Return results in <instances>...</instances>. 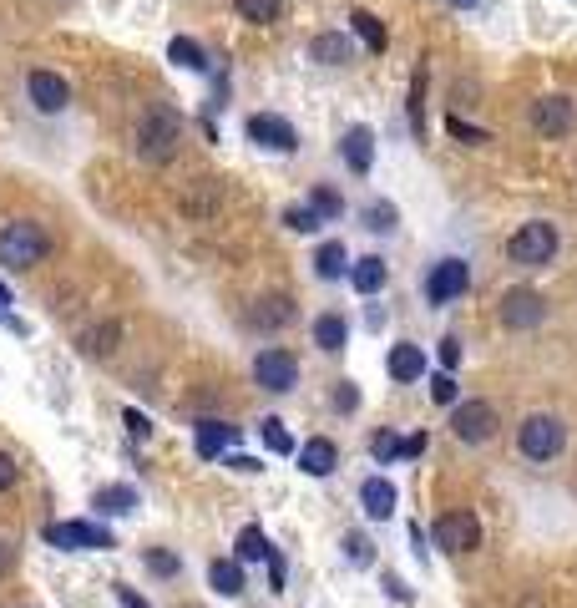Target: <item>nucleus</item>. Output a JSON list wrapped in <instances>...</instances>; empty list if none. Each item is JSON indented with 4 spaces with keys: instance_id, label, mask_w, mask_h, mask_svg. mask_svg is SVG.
Segmentation results:
<instances>
[{
    "instance_id": "nucleus-5",
    "label": "nucleus",
    "mask_w": 577,
    "mask_h": 608,
    "mask_svg": "<svg viewBox=\"0 0 577 608\" xmlns=\"http://www.w3.org/2000/svg\"><path fill=\"white\" fill-rule=\"evenodd\" d=\"M41 538H46L51 548H66V553H112V548H117V538H112L107 527L81 522V517H71V522H51Z\"/></svg>"
},
{
    "instance_id": "nucleus-31",
    "label": "nucleus",
    "mask_w": 577,
    "mask_h": 608,
    "mask_svg": "<svg viewBox=\"0 0 577 608\" xmlns=\"http://www.w3.org/2000/svg\"><path fill=\"white\" fill-rule=\"evenodd\" d=\"M238 16L249 21V26H274L284 16V0H233Z\"/></svg>"
},
{
    "instance_id": "nucleus-18",
    "label": "nucleus",
    "mask_w": 577,
    "mask_h": 608,
    "mask_svg": "<svg viewBox=\"0 0 577 608\" xmlns=\"http://www.w3.org/2000/svg\"><path fill=\"white\" fill-rule=\"evenodd\" d=\"M289 320H294V299L289 294H264V299H254V310H249L254 330H284Z\"/></svg>"
},
{
    "instance_id": "nucleus-46",
    "label": "nucleus",
    "mask_w": 577,
    "mask_h": 608,
    "mask_svg": "<svg viewBox=\"0 0 577 608\" xmlns=\"http://www.w3.org/2000/svg\"><path fill=\"white\" fill-rule=\"evenodd\" d=\"M264 563H269V588L279 593V588H284V558H279V553L269 548V558H264Z\"/></svg>"
},
{
    "instance_id": "nucleus-14",
    "label": "nucleus",
    "mask_w": 577,
    "mask_h": 608,
    "mask_svg": "<svg viewBox=\"0 0 577 608\" xmlns=\"http://www.w3.org/2000/svg\"><path fill=\"white\" fill-rule=\"evenodd\" d=\"M294 456H299V472L304 477H335V467H340V446L329 441V436H309Z\"/></svg>"
},
{
    "instance_id": "nucleus-28",
    "label": "nucleus",
    "mask_w": 577,
    "mask_h": 608,
    "mask_svg": "<svg viewBox=\"0 0 577 608\" xmlns=\"http://www.w3.org/2000/svg\"><path fill=\"white\" fill-rule=\"evenodd\" d=\"M117 345H122V325L117 320H107V325H97V330H87L81 335V355H117Z\"/></svg>"
},
{
    "instance_id": "nucleus-21",
    "label": "nucleus",
    "mask_w": 577,
    "mask_h": 608,
    "mask_svg": "<svg viewBox=\"0 0 577 608\" xmlns=\"http://www.w3.org/2000/svg\"><path fill=\"white\" fill-rule=\"evenodd\" d=\"M385 279H390V264H385L380 254H360V259L350 264V284H355V294H380Z\"/></svg>"
},
{
    "instance_id": "nucleus-22",
    "label": "nucleus",
    "mask_w": 577,
    "mask_h": 608,
    "mask_svg": "<svg viewBox=\"0 0 577 608\" xmlns=\"http://www.w3.org/2000/svg\"><path fill=\"white\" fill-rule=\"evenodd\" d=\"M233 441H238V426H228V421H198V456H203V462L228 456Z\"/></svg>"
},
{
    "instance_id": "nucleus-39",
    "label": "nucleus",
    "mask_w": 577,
    "mask_h": 608,
    "mask_svg": "<svg viewBox=\"0 0 577 608\" xmlns=\"http://www.w3.org/2000/svg\"><path fill=\"white\" fill-rule=\"evenodd\" d=\"M335 411L340 416L360 411V386H355V380H335Z\"/></svg>"
},
{
    "instance_id": "nucleus-2",
    "label": "nucleus",
    "mask_w": 577,
    "mask_h": 608,
    "mask_svg": "<svg viewBox=\"0 0 577 608\" xmlns=\"http://www.w3.org/2000/svg\"><path fill=\"white\" fill-rule=\"evenodd\" d=\"M46 254H51V234L36 218H11L6 228H0V264H6L11 274H26V269L46 264Z\"/></svg>"
},
{
    "instance_id": "nucleus-42",
    "label": "nucleus",
    "mask_w": 577,
    "mask_h": 608,
    "mask_svg": "<svg viewBox=\"0 0 577 608\" xmlns=\"http://www.w3.org/2000/svg\"><path fill=\"white\" fill-rule=\"evenodd\" d=\"M21 482V467H16V456H6V451H0V492H11Z\"/></svg>"
},
{
    "instance_id": "nucleus-12",
    "label": "nucleus",
    "mask_w": 577,
    "mask_h": 608,
    "mask_svg": "<svg viewBox=\"0 0 577 608\" xmlns=\"http://www.w3.org/2000/svg\"><path fill=\"white\" fill-rule=\"evenodd\" d=\"M547 320V299L537 289H507L502 294V325L507 330H537Z\"/></svg>"
},
{
    "instance_id": "nucleus-4",
    "label": "nucleus",
    "mask_w": 577,
    "mask_h": 608,
    "mask_svg": "<svg viewBox=\"0 0 577 608\" xmlns=\"http://www.w3.org/2000/svg\"><path fill=\"white\" fill-rule=\"evenodd\" d=\"M517 446H522L527 462H552V456H562V446H567V426H562V416H552V411H532V416H522V426H517Z\"/></svg>"
},
{
    "instance_id": "nucleus-47",
    "label": "nucleus",
    "mask_w": 577,
    "mask_h": 608,
    "mask_svg": "<svg viewBox=\"0 0 577 608\" xmlns=\"http://www.w3.org/2000/svg\"><path fill=\"white\" fill-rule=\"evenodd\" d=\"M16 543H6V538H0V578H6V573H16Z\"/></svg>"
},
{
    "instance_id": "nucleus-10",
    "label": "nucleus",
    "mask_w": 577,
    "mask_h": 608,
    "mask_svg": "<svg viewBox=\"0 0 577 608\" xmlns=\"http://www.w3.org/2000/svg\"><path fill=\"white\" fill-rule=\"evenodd\" d=\"M471 289V264L466 259H436L426 274V304H451Z\"/></svg>"
},
{
    "instance_id": "nucleus-35",
    "label": "nucleus",
    "mask_w": 577,
    "mask_h": 608,
    "mask_svg": "<svg viewBox=\"0 0 577 608\" xmlns=\"http://www.w3.org/2000/svg\"><path fill=\"white\" fill-rule=\"evenodd\" d=\"M370 456H375L380 467H395L400 456H405V441H400L395 431H375V436H370Z\"/></svg>"
},
{
    "instance_id": "nucleus-16",
    "label": "nucleus",
    "mask_w": 577,
    "mask_h": 608,
    "mask_svg": "<svg viewBox=\"0 0 577 608\" xmlns=\"http://www.w3.org/2000/svg\"><path fill=\"white\" fill-rule=\"evenodd\" d=\"M340 158H345V168H350V173H360V178L375 168V132H370L365 122H355V127L345 132V142H340Z\"/></svg>"
},
{
    "instance_id": "nucleus-26",
    "label": "nucleus",
    "mask_w": 577,
    "mask_h": 608,
    "mask_svg": "<svg viewBox=\"0 0 577 608\" xmlns=\"http://www.w3.org/2000/svg\"><path fill=\"white\" fill-rule=\"evenodd\" d=\"M168 61H173L178 71H198V76L208 71V51H203L193 36H173V41H168Z\"/></svg>"
},
{
    "instance_id": "nucleus-49",
    "label": "nucleus",
    "mask_w": 577,
    "mask_h": 608,
    "mask_svg": "<svg viewBox=\"0 0 577 608\" xmlns=\"http://www.w3.org/2000/svg\"><path fill=\"white\" fill-rule=\"evenodd\" d=\"M385 593H390L395 603H410V588H405L400 578H385Z\"/></svg>"
},
{
    "instance_id": "nucleus-19",
    "label": "nucleus",
    "mask_w": 577,
    "mask_h": 608,
    "mask_svg": "<svg viewBox=\"0 0 577 608\" xmlns=\"http://www.w3.org/2000/svg\"><path fill=\"white\" fill-rule=\"evenodd\" d=\"M208 588H213L218 598H243V593H249L243 563H238V558H213V563H208Z\"/></svg>"
},
{
    "instance_id": "nucleus-27",
    "label": "nucleus",
    "mask_w": 577,
    "mask_h": 608,
    "mask_svg": "<svg viewBox=\"0 0 577 608\" xmlns=\"http://www.w3.org/2000/svg\"><path fill=\"white\" fill-rule=\"evenodd\" d=\"M350 31H355V36L365 41V51H375V56L390 46V36H385V26H380L375 11H350Z\"/></svg>"
},
{
    "instance_id": "nucleus-41",
    "label": "nucleus",
    "mask_w": 577,
    "mask_h": 608,
    "mask_svg": "<svg viewBox=\"0 0 577 608\" xmlns=\"http://www.w3.org/2000/svg\"><path fill=\"white\" fill-rule=\"evenodd\" d=\"M446 132H451V137H461V142H471V147H476V142H491V132H481V127H466L461 117H446Z\"/></svg>"
},
{
    "instance_id": "nucleus-13",
    "label": "nucleus",
    "mask_w": 577,
    "mask_h": 608,
    "mask_svg": "<svg viewBox=\"0 0 577 608\" xmlns=\"http://www.w3.org/2000/svg\"><path fill=\"white\" fill-rule=\"evenodd\" d=\"M527 117H532V132H537V137H552V142L567 137V132L577 127V112H572L567 97H537Z\"/></svg>"
},
{
    "instance_id": "nucleus-36",
    "label": "nucleus",
    "mask_w": 577,
    "mask_h": 608,
    "mask_svg": "<svg viewBox=\"0 0 577 608\" xmlns=\"http://www.w3.org/2000/svg\"><path fill=\"white\" fill-rule=\"evenodd\" d=\"M142 563H147V573H157V578H178V573H183V558L168 553V548H147Z\"/></svg>"
},
{
    "instance_id": "nucleus-51",
    "label": "nucleus",
    "mask_w": 577,
    "mask_h": 608,
    "mask_svg": "<svg viewBox=\"0 0 577 608\" xmlns=\"http://www.w3.org/2000/svg\"><path fill=\"white\" fill-rule=\"evenodd\" d=\"M6 304H11V294H6V284H0V310H6Z\"/></svg>"
},
{
    "instance_id": "nucleus-17",
    "label": "nucleus",
    "mask_w": 577,
    "mask_h": 608,
    "mask_svg": "<svg viewBox=\"0 0 577 608\" xmlns=\"http://www.w3.org/2000/svg\"><path fill=\"white\" fill-rule=\"evenodd\" d=\"M395 502H400V492H395V482H390V477H365V482H360V507H365V517L390 522Z\"/></svg>"
},
{
    "instance_id": "nucleus-6",
    "label": "nucleus",
    "mask_w": 577,
    "mask_h": 608,
    "mask_svg": "<svg viewBox=\"0 0 577 608\" xmlns=\"http://www.w3.org/2000/svg\"><path fill=\"white\" fill-rule=\"evenodd\" d=\"M254 386L269 391V396H289L299 386V360L284 350V345H264L254 355Z\"/></svg>"
},
{
    "instance_id": "nucleus-25",
    "label": "nucleus",
    "mask_w": 577,
    "mask_h": 608,
    "mask_svg": "<svg viewBox=\"0 0 577 608\" xmlns=\"http://www.w3.org/2000/svg\"><path fill=\"white\" fill-rule=\"evenodd\" d=\"M97 512H102V517H132V512H137V487H127V482L102 487V492H97Z\"/></svg>"
},
{
    "instance_id": "nucleus-50",
    "label": "nucleus",
    "mask_w": 577,
    "mask_h": 608,
    "mask_svg": "<svg viewBox=\"0 0 577 608\" xmlns=\"http://www.w3.org/2000/svg\"><path fill=\"white\" fill-rule=\"evenodd\" d=\"M446 6H451V11H476L481 0H446Z\"/></svg>"
},
{
    "instance_id": "nucleus-23",
    "label": "nucleus",
    "mask_w": 577,
    "mask_h": 608,
    "mask_svg": "<svg viewBox=\"0 0 577 608\" xmlns=\"http://www.w3.org/2000/svg\"><path fill=\"white\" fill-rule=\"evenodd\" d=\"M314 345H319L324 355H340V350L350 345V320L335 315V310L319 315V320H314Z\"/></svg>"
},
{
    "instance_id": "nucleus-38",
    "label": "nucleus",
    "mask_w": 577,
    "mask_h": 608,
    "mask_svg": "<svg viewBox=\"0 0 577 608\" xmlns=\"http://www.w3.org/2000/svg\"><path fill=\"white\" fill-rule=\"evenodd\" d=\"M340 548H345V558H350L355 568H370V563H375V543L365 538V532H345Z\"/></svg>"
},
{
    "instance_id": "nucleus-1",
    "label": "nucleus",
    "mask_w": 577,
    "mask_h": 608,
    "mask_svg": "<svg viewBox=\"0 0 577 608\" xmlns=\"http://www.w3.org/2000/svg\"><path fill=\"white\" fill-rule=\"evenodd\" d=\"M178 142H183V112L168 102H147V112L137 117V158L162 168L178 158Z\"/></svg>"
},
{
    "instance_id": "nucleus-29",
    "label": "nucleus",
    "mask_w": 577,
    "mask_h": 608,
    "mask_svg": "<svg viewBox=\"0 0 577 608\" xmlns=\"http://www.w3.org/2000/svg\"><path fill=\"white\" fill-rule=\"evenodd\" d=\"M365 228L370 234H395V223H400V208L390 203V198H375V203H365Z\"/></svg>"
},
{
    "instance_id": "nucleus-44",
    "label": "nucleus",
    "mask_w": 577,
    "mask_h": 608,
    "mask_svg": "<svg viewBox=\"0 0 577 608\" xmlns=\"http://www.w3.org/2000/svg\"><path fill=\"white\" fill-rule=\"evenodd\" d=\"M122 421H127V431H132V436H137V441H142V436H147V431H152V421H147V416H142V411H137V406H127V411H122Z\"/></svg>"
},
{
    "instance_id": "nucleus-37",
    "label": "nucleus",
    "mask_w": 577,
    "mask_h": 608,
    "mask_svg": "<svg viewBox=\"0 0 577 608\" xmlns=\"http://www.w3.org/2000/svg\"><path fill=\"white\" fill-rule=\"evenodd\" d=\"M284 228L289 234H314V228H324V218L309 203H299V208H284Z\"/></svg>"
},
{
    "instance_id": "nucleus-15",
    "label": "nucleus",
    "mask_w": 577,
    "mask_h": 608,
    "mask_svg": "<svg viewBox=\"0 0 577 608\" xmlns=\"http://www.w3.org/2000/svg\"><path fill=\"white\" fill-rule=\"evenodd\" d=\"M385 370H390V380H395V386H410V380H421V375L431 370V360H426V350H421V345L400 340V345H390Z\"/></svg>"
},
{
    "instance_id": "nucleus-43",
    "label": "nucleus",
    "mask_w": 577,
    "mask_h": 608,
    "mask_svg": "<svg viewBox=\"0 0 577 608\" xmlns=\"http://www.w3.org/2000/svg\"><path fill=\"white\" fill-rule=\"evenodd\" d=\"M436 355H441V365H446V370H456V365H461V340H456V335H446V340L436 345Z\"/></svg>"
},
{
    "instance_id": "nucleus-3",
    "label": "nucleus",
    "mask_w": 577,
    "mask_h": 608,
    "mask_svg": "<svg viewBox=\"0 0 577 608\" xmlns=\"http://www.w3.org/2000/svg\"><path fill=\"white\" fill-rule=\"evenodd\" d=\"M557 249H562V234H557V223H547V218L522 223L517 234L507 239V259L522 264V269H542V264H552Z\"/></svg>"
},
{
    "instance_id": "nucleus-48",
    "label": "nucleus",
    "mask_w": 577,
    "mask_h": 608,
    "mask_svg": "<svg viewBox=\"0 0 577 608\" xmlns=\"http://www.w3.org/2000/svg\"><path fill=\"white\" fill-rule=\"evenodd\" d=\"M228 467H233V472H243V477H254V472H259L254 456H228Z\"/></svg>"
},
{
    "instance_id": "nucleus-45",
    "label": "nucleus",
    "mask_w": 577,
    "mask_h": 608,
    "mask_svg": "<svg viewBox=\"0 0 577 608\" xmlns=\"http://www.w3.org/2000/svg\"><path fill=\"white\" fill-rule=\"evenodd\" d=\"M112 593H117V603H122V608H152V603H147V598H142L137 588H127V583H117Z\"/></svg>"
},
{
    "instance_id": "nucleus-40",
    "label": "nucleus",
    "mask_w": 577,
    "mask_h": 608,
    "mask_svg": "<svg viewBox=\"0 0 577 608\" xmlns=\"http://www.w3.org/2000/svg\"><path fill=\"white\" fill-rule=\"evenodd\" d=\"M431 401H441V406H456V375H451V370L431 375Z\"/></svg>"
},
{
    "instance_id": "nucleus-33",
    "label": "nucleus",
    "mask_w": 577,
    "mask_h": 608,
    "mask_svg": "<svg viewBox=\"0 0 577 608\" xmlns=\"http://www.w3.org/2000/svg\"><path fill=\"white\" fill-rule=\"evenodd\" d=\"M309 208L324 218V223H335V218H345V198L335 193V188H329V183H314L309 188Z\"/></svg>"
},
{
    "instance_id": "nucleus-8",
    "label": "nucleus",
    "mask_w": 577,
    "mask_h": 608,
    "mask_svg": "<svg viewBox=\"0 0 577 608\" xmlns=\"http://www.w3.org/2000/svg\"><path fill=\"white\" fill-rule=\"evenodd\" d=\"M497 426H502V416H497V406H491V401H456V411H451V431L466 446L491 441V436H497Z\"/></svg>"
},
{
    "instance_id": "nucleus-9",
    "label": "nucleus",
    "mask_w": 577,
    "mask_h": 608,
    "mask_svg": "<svg viewBox=\"0 0 577 608\" xmlns=\"http://www.w3.org/2000/svg\"><path fill=\"white\" fill-rule=\"evenodd\" d=\"M243 132H249V142H254V147H264V152H284V158L299 147L294 122H289V117H279V112H254L249 122H243Z\"/></svg>"
},
{
    "instance_id": "nucleus-32",
    "label": "nucleus",
    "mask_w": 577,
    "mask_h": 608,
    "mask_svg": "<svg viewBox=\"0 0 577 608\" xmlns=\"http://www.w3.org/2000/svg\"><path fill=\"white\" fill-rule=\"evenodd\" d=\"M269 548H274V543L264 538L259 527H243L238 543H233V558H238V563H259V558H269Z\"/></svg>"
},
{
    "instance_id": "nucleus-11",
    "label": "nucleus",
    "mask_w": 577,
    "mask_h": 608,
    "mask_svg": "<svg viewBox=\"0 0 577 608\" xmlns=\"http://www.w3.org/2000/svg\"><path fill=\"white\" fill-rule=\"evenodd\" d=\"M26 97H31V107H36L41 117H56V112H66V107H71V87H66V76H61V71H46V66H36V71L26 76Z\"/></svg>"
},
{
    "instance_id": "nucleus-34",
    "label": "nucleus",
    "mask_w": 577,
    "mask_h": 608,
    "mask_svg": "<svg viewBox=\"0 0 577 608\" xmlns=\"http://www.w3.org/2000/svg\"><path fill=\"white\" fill-rule=\"evenodd\" d=\"M410 132L426 137V66H416V82H410Z\"/></svg>"
},
{
    "instance_id": "nucleus-24",
    "label": "nucleus",
    "mask_w": 577,
    "mask_h": 608,
    "mask_svg": "<svg viewBox=\"0 0 577 608\" xmlns=\"http://www.w3.org/2000/svg\"><path fill=\"white\" fill-rule=\"evenodd\" d=\"M350 264H355V259H350V249H345V244H335V239L314 249V274H319V279H345V274H350Z\"/></svg>"
},
{
    "instance_id": "nucleus-30",
    "label": "nucleus",
    "mask_w": 577,
    "mask_h": 608,
    "mask_svg": "<svg viewBox=\"0 0 577 608\" xmlns=\"http://www.w3.org/2000/svg\"><path fill=\"white\" fill-rule=\"evenodd\" d=\"M259 441H264L274 456H294V451H299L294 436H289V426H284L279 416H264V421H259Z\"/></svg>"
},
{
    "instance_id": "nucleus-20",
    "label": "nucleus",
    "mask_w": 577,
    "mask_h": 608,
    "mask_svg": "<svg viewBox=\"0 0 577 608\" xmlns=\"http://www.w3.org/2000/svg\"><path fill=\"white\" fill-rule=\"evenodd\" d=\"M350 56H355V46H350L345 31H319V36H309V61H319V66H345Z\"/></svg>"
},
{
    "instance_id": "nucleus-7",
    "label": "nucleus",
    "mask_w": 577,
    "mask_h": 608,
    "mask_svg": "<svg viewBox=\"0 0 577 608\" xmlns=\"http://www.w3.org/2000/svg\"><path fill=\"white\" fill-rule=\"evenodd\" d=\"M431 538H436L441 553L461 558V553H476V548H481V522H476L471 512H441V517L431 522Z\"/></svg>"
}]
</instances>
